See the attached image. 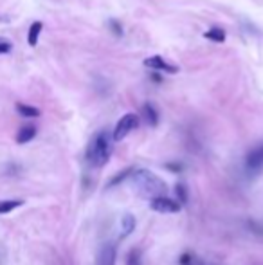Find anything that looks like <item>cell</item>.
Segmentation results:
<instances>
[{"label":"cell","mask_w":263,"mask_h":265,"mask_svg":"<svg viewBox=\"0 0 263 265\" xmlns=\"http://www.w3.org/2000/svg\"><path fill=\"white\" fill-rule=\"evenodd\" d=\"M112 142H114V137H110V134H108L107 130L98 132V134L94 135V139L90 141V144H88V150H87L88 162H90L92 166H95V168H101V166L107 164L112 155V150H114Z\"/></svg>","instance_id":"obj_1"},{"label":"cell","mask_w":263,"mask_h":265,"mask_svg":"<svg viewBox=\"0 0 263 265\" xmlns=\"http://www.w3.org/2000/svg\"><path fill=\"white\" fill-rule=\"evenodd\" d=\"M20 206H23V200H0V215L15 211Z\"/></svg>","instance_id":"obj_14"},{"label":"cell","mask_w":263,"mask_h":265,"mask_svg":"<svg viewBox=\"0 0 263 265\" xmlns=\"http://www.w3.org/2000/svg\"><path fill=\"white\" fill-rule=\"evenodd\" d=\"M245 164H247V168L252 170V172H258V170L263 168V144L256 146L254 150L249 152L247 159H245Z\"/></svg>","instance_id":"obj_6"},{"label":"cell","mask_w":263,"mask_h":265,"mask_svg":"<svg viewBox=\"0 0 263 265\" xmlns=\"http://www.w3.org/2000/svg\"><path fill=\"white\" fill-rule=\"evenodd\" d=\"M36 135V127H33V125H26V127H22L18 130V134H16V142L18 144H26V142L33 141Z\"/></svg>","instance_id":"obj_8"},{"label":"cell","mask_w":263,"mask_h":265,"mask_svg":"<svg viewBox=\"0 0 263 265\" xmlns=\"http://www.w3.org/2000/svg\"><path fill=\"white\" fill-rule=\"evenodd\" d=\"M134 170H135V168H132V166H128V168H125V170H123V172H119L117 175L112 177L110 182H108V184H107V188H114V186L121 184V182L125 181L126 177H130V175H132V173H134Z\"/></svg>","instance_id":"obj_13"},{"label":"cell","mask_w":263,"mask_h":265,"mask_svg":"<svg viewBox=\"0 0 263 265\" xmlns=\"http://www.w3.org/2000/svg\"><path fill=\"white\" fill-rule=\"evenodd\" d=\"M16 112H18L22 117H38V115L42 114L40 108L31 107V105H26V103H16Z\"/></svg>","instance_id":"obj_12"},{"label":"cell","mask_w":263,"mask_h":265,"mask_svg":"<svg viewBox=\"0 0 263 265\" xmlns=\"http://www.w3.org/2000/svg\"><path fill=\"white\" fill-rule=\"evenodd\" d=\"M150 208L157 213H179L180 208H182V204L179 200H173L168 199L166 195H160V197H153L150 200Z\"/></svg>","instance_id":"obj_4"},{"label":"cell","mask_w":263,"mask_h":265,"mask_svg":"<svg viewBox=\"0 0 263 265\" xmlns=\"http://www.w3.org/2000/svg\"><path fill=\"white\" fill-rule=\"evenodd\" d=\"M126 265H142V260H141V253L137 249H132L126 258Z\"/></svg>","instance_id":"obj_17"},{"label":"cell","mask_w":263,"mask_h":265,"mask_svg":"<svg viewBox=\"0 0 263 265\" xmlns=\"http://www.w3.org/2000/svg\"><path fill=\"white\" fill-rule=\"evenodd\" d=\"M100 265H115V247L112 244L103 247V253L100 256Z\"/></svg>","instance_id":"obj_11"},{"label":"cell","mask_w":263,"mask_h":265,"mask_svg":"<svg viewBox=\"0 0 263 265\" xmlns=\"http://www.w3.org/2000/svg\"><path fill=\"white\" fill-rule=\"evenodd\" d=\"M152 78H153V81H157V83H159V81H162V78H160L159 74H153Z\"/></svg>","instance_id":"obj_22"},{"label":"cell","mask_w":263,"mask_h":265,"mask_svg":"<svg viewBox=\"0 0 263 265\" xmlns=\"http://www.w3.org/2000/svg\"><path fill=\"white\" fill-rule=\"evenodd\" d=\"M204 36H206L207 40H211V42H217V43L225 42V31L220 29V27H213V29L204 33Z\"/></svg>","instance_id":"obj_15"},{"label":"cell","mask_w":263,"mask_h":265,"mask_svg":"<svg viewBox=\"0 0 263 265\" xmlns=\"http://www.w3.org/2000/svg\"><path fill=\"white\" fill-rule=\"evenodd\" d=\"M137 125H139L137 115L132 114V112H130V114H125L121 119L117 121V125H115V128H114V134H112L114 141H121V139H125L130 132L137 127Z\"/></svg>","instance_id":"obj_3"},{"label":"cell","mask_w":263,"mask_h":265,"mask_svg":"<svg viewBox=\"0 0 263 265\" xmlns=\"http://www.w3.org/2000/svg\"><path fill=\"white\" fill-rule=\"evenodd\" d=\"M134 182L137 184L139 191L146 197H160L166 195V184L160 181L155 173L148 172V170H134Z\"/></svg>","instance_id":"obj_2"},{"label":"cell","mask_w":263,"mask_h":265,"mask_svg":"<svg viewBox=\"0 0 263 265\" xmlns=\"http://www.w3.org/2000/svg\"><path fill=\"white\" fill-rule=\"evenodd\" d=\"M145 65L150 67V69H153V70H162V73H168V74H175L177 70H179L175 65H170V63L166 62L162 56H150V58H146Z\"/></svg>","instance_id":"obj_5"},{"label":"cell","mask_w":263,"mask_h":265,"mask_svg":"<svg viewBox=\"0 0 263 265\" xmlns=\"http://www.w3.org/2000/svg\"><path fill=\"white\" fill-rule=\"evenodd\" d=\"M191 263H193V254L184 253L182 256L179 258V265H191Z\"/></svg>","instance_id":"obj_19"},{"label":"cell","mask_w":263,"mask_h":265,"mask_svg":"<svg viewBox=\"0 0 263 265\" xmlns=\"http://www.w3.org/2000/svg\"><path fill=\"white\" fill-rule=\"evenodd\" d=\"M166 168H168L170 172H173V173H180V172H182V164H177V162H168V164H166Z\"/></svg>","instance_id":"obj_21"},{"label":"cell","mask_w":263,"mask_h":265,"mask_svg":"<svg viewBox=\"0 0 263 265\" xmlns=\"http://www.w3.org/2000/svg\"><path fill=\"white\" fill-rule=\"evenodd\" d=\"M135 229V216L134 215H125L121 219V231H119V236L121 238H126V236H130V234L134 233Z\"/></svg>","instance_id":"obj_7"},{"label":"cell","mask_w":263,"mask_h":265,"mask_svg":"<svg viewBox=\"0 0 263 265\" xmlns=\"http://www.w3.org/2000/svg\"><path fill=\"white\" fill-rule=\"evenodd\" d=\"M11 43L8 42V40H0V54H6V53H9L11 51Z\"/></svg>","instance_id":"obj_20"},{"label":"cell","mask_w":263,"mask_h":265,"mask_svg":"<svg viewBox=\"0 0 263 265\" xmlns=\"http://www.w3.org/2000/svg\"><path fill=\"white\" fill-rule=\"evenodd\" d=\"M108 26H110L112 33H114L115 36H123V26L117 22V20H110V22H108Z\"/></svg>","instance_id":"obj_18"},{"label":"cell","mask_w":263,"mask_h":265,"mask_svg":"<svg viewBox=\"0 0 263 265\" xmlns=\"http://www.w3.org/2000/svg\"><path fill=\"white\" fill-rule=\"evenodd\" d=\"M175 193L177 197H179L180 204H187V199H189V191H187L186 184L184 182H179V184L175 186Z\"/></svg>","instance_id":"obj_16"},{"label":"cell","mask_w":263,"mask_h":265,"mask_svg":"<svg viewBox=\"0 0 263 265\" xmlns=\"http://www.w3.org/2000/svg\"><path fill=\"white\" fill-rule=\"evenodd\" d=\"M42 29H43V23L42 22H33V23H31L29 31H27V43H29L31 47H36L40 35H42Z\"/></svg>","instance_id":"obj_9"},{"label":"cell","mask_w":263,"mask_h":265,"mask_svg":"<svg viewBox=\"0 0 263 265\" xmlns=\"http://www.w3.org/2000/svg\"><path fill=\"white\" fill-rule=\"evenodd\" d=\"M142 115H145L146 123H148L150 127H157V125H159V112H157V108L153 107L152 103H146L145 107H142Z\"/></svg>","instance_id":"obj_10"}]
</instances>
